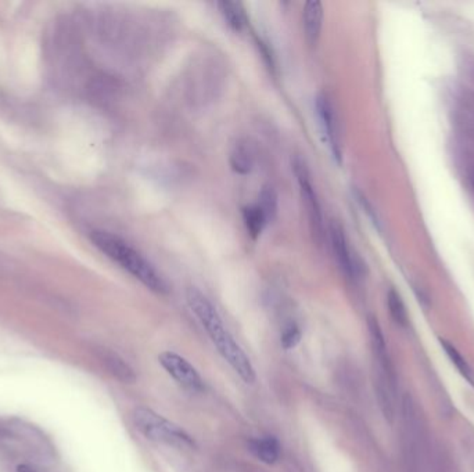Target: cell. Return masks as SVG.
<instances>
[{
	"label": "cell",
	"instance_id": "5bb4252c",
	"mask_svg": "<svg viewBox=\"0 0 474 472\" xmlns=\"http://www.w3.org/2000/svg\"><path fill=\"white\" fill-rule=\"evenodd\" d=\"M387 302H388L390 313H391L393 319L395 320V323L400 324V326H407V307H405V305L403 302L400 294L395 290H390L388 297H387Z\"/></svg>",
	"mask_w": 474,
	"mask_h": 472
},
{
	"label": "cell",
	"instance_id": "8992f818",
	"mask_svg": "<svg viewBox=\"0 0 474 472\" xmlns=\"http://www.w3.org/2000/svg\"><path fill=\"white\" fill-rule=\"evenodd\" d=\"M158 362L164 367V370L167 371L183 388L193 392L203 391V378L200 377L199 371L196 370L185 358L167 350L158 356Z\"/></svg>",
	"mask_w": 474,
	"mask_h": 472
},
{
	"label": "cell",
	"instance_id": "6da1fadb",
	"mask_svg": "<svg viewBox=\"0 0 474 472\" xmlns=\"http://www.w3.org/2000/svg\"><path fill=\"white\" fill-rule=\"evenodd\" d=\"M186 301L190 310L195 313L204 330L211 338L219 355L226 363L236 371L237 375L247 384L255 381V370L248 356L240 348L233 336L225 327L221 314L212 302L197 288H189L186 291Z\"/></svg>",
	"mask_w": 474,
	"mask_h": 472
},
{
	"label": "cell",
	"instance_id": "7c38bea8",
	"mask_svg": "<svg viewBox=\"0 0 474 472\" xmlns=\"http://www.w3.org/2000/svg\"><path fill=\"white\" fill-rule=\"evenodd\" d=\"M243 219H244V225L247 228V232L254 240H257L258 237L261 236L265 226L268 225V220H267L265 215L262 213V211L260 209V206L257 203L245 206L243 209Z\"/></svg>",
	"mask_w": 474,
	"mask_h": 472
},
{
	"label": "cell",
	"instance_id": "e0dca14e",
	"mask_svg": "<svg viewBox=\"0 0 474 472\" xmlns=\"http://www.w3.org/2000/svg\"><path fill=\"white\" fill-rule=\"evenodd\" d=\"M301 339V330L300 327L296 324V323H289L283 331H282V338H280V342H282V346L289 350V349H293L299 345Z\"/></svg>",
	"mask_w": 474,
	"mask_h": 472
},
{
	"label": "cell",
	"instance_id": "2e32d148",
	"mask_svg": "<svg viewBox=\"0 0 474 472\" xmlns=\"http://www.w3.org/2000/svg\"><path fill=\"white\" fill-rule=\"evenodd\" d=\"M441 345H442L445 353L448 355V358L451 359V362L456 366L458 370L461 371V374L465 375L466 378H470L472 377V370H470L468 362L463 359V356L456 350V348L453 345H451L449 342H446V341H441Z\"/></svg>",
	"mask_w": 474,
	"mask_h": 472
},
{
	"label": "cell",
	"instance_id": "30bf717a",
	"mask_svg": "<svg viewBox=\"0 0 474 472\" xmlns=\"http://www.w3.org/2000/svg\"><path fill=\"white\" fill-rule=\"evenodd\" d=\"M250 449L265 464H274L280 457V444L273 437L254 439L250 442Z\"/></svg>",
	"mask_w": 474,
	"mask_h": 472
},
{
	"label": "cell",
	"instance_id": "7a4b0ae2",
	"mask_svg": "<svg viewBox=\"0 0 474 472\" xmlns=\"http://www.w3.org/2000/svg\"><path fill=\"white\" fill-rule=\"evenodd\" d=\"M91 240L93 245L120 268L128 271L139 280L146 288L156 294H167L168 285L157 269L122 237L110 232H92Z\"/></svg>",
	"mask_w": 474,
	"mask_h": 472
},
{
	"label": "cell",
	"instance_id": "5b68a950",
	"mask_svg": "<svg viewBox=\"0 0 474 472\" xmlns=\"http://www.w3.org/2000/svg\"><path fill=\"white\" fill-rule=\"evenodd\" d=\"M315 112H316V119H318V125H319L320 134L323 137V141L329 147V151L333 155V158L340 163L342 153H341V144H340L339 124H337L335 107L325 93L318 95L315 100Z\"/></svg>",
	"mask_w": 474,
	"mask_h": 472
},
{
	"label": "cell",
	"instance_id": "52a82bcc",
	"mask_svg": "<svg viewBox=\"0 0 474 472\" xmlns=\"http://www.w3.org/2000/svg\"><path fill=\"white\" fill-rule=\"evenodd\" d=\"M329 237H330V245H332V249H333V254H335V258H336L340 269L342 270V273L349 278L357 277L358 265H357L355 256L352 255V251H351L347 236L344 233V229L337 222L330 223Z\"/></svg>",
	"mask_w": 474,
	"mask_h": 472
},
{
	"label": "cell",
	"instance_id": "3957f363",
	"mask_svg": "<svg viewBox=\"0 0 474 472\" xmlns=\"http://www.w3.org/2000/svg\"><path fill=\"white\" fill-rule=\"evenodd\" d=\"M132 420L136 430L149 440L164 443L176 449H193L196 446L193 438L185 430L151 408L137 407Z\"/></svg>",
	"mask_w": 474,
	"mask_h": 472
},
{
	"label": "cell",
	"instance_id": "277c9868",
	"mask_svg": "<svg viewBox=\"0 0 474 472\" xmlns=\"http://www.w3.org/2000/svg\"><path fill=\"white\" fill-rule=\"evenodd\" d=\"M294 173H296L297 183H299V187H300V196H301V200H303L305 211H306V215H308L311 230H312L313 236L320 241L322 237H323V229H325L322 209H320V203H319L316 190H315L312 179H311V173H309V170L306 168L303 160L296 158Z\"/></svg>",
	"mask_w": 474,
	"mask_h": 472
},
{
	"label": "cell",
	"instance_id": "9a60e30c",
	"mask_svg": "<svg viewBox=\"0 0 474 472\" xmlns=\"http://www.w3.org/2000/svg\"><path fill=\"white\" fill-rule=\"evenodd\" d=\"M257 205L260 206V209L262 211V213L265 215V218L270 223L272 219L274 218L276 211H277V194H276V191L272 187H264L261 194H260Z\"/></svg>",
	"mask_w": 474,
	"mask_h": 472
},
{
	"label": "cell",
	"instance_id": "9c48e42d",
	"mask_svg": "<svg viewBox=\"0 0 474 472\" xmlns=\"http://www.w3.org/2000/svg\"><path fill=\"white\" fill-rule=\"evenodd\" d=\"M219 13L224 17L225 23L229 25L231 30H233L235 33H243L248 24L247 20V13L244 6L240 1H229V0H224L219 1L218 4Z\"/></svg>",
	"mask_w": 474,
	"mask_h": 472
},
{
	"label": "cell",
	"instance_id": "ba28073f",
	"mask_svg": "<svg viewBox=\"0 0 474 472\" xmlns=\"http://www.w3.org/2000/svg\"><path fill=\"white\" fill-rule=\"evenodd\" d=\"M323 6L320 1H308L303 10L305 37L309 45H315L323 27Z\"/></svg>",
	"mask_w": 474,
	"mask_h": 472
},
{
	"label": "cell",
	"instance_id": "4fadbf2b",
	"mask_svg": "<svg viewBox=\"0 0 474 472\" xmlns=\"http://www.w3.org/2000/svg\"><path fill=\"white\" fill-rule=\"evenodd\" d=\"M253 163H254V157H253V153H251L250 147L247 146V143L237 141L236 144L233 146V148H232V153H231V167H232V169L240 175H247L253 169Z\"/></svg>",
	"mask_w": 474,
	"mask_h": 472
},
{
	"label": "cell",
	"instance_id": "8fae6325",
	"mask_svg": "<svg viewBox=\"0 0 474 472\" xmlns=\"http://www.w3.org/2000/svg\"><path fill=\"white\" fill-rule=\"evenodd\" d=\"M102 359L108 371L115 378H118L120 381H122L125 384H131V382L135 381V372L117 353L105 350V352H103Z\"/></svg>",
	"mask_w": 474,
	"mask_h": 472
}]
</instances>
